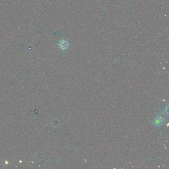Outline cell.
Listing matches in <instances>:
<instances>
[{"label":"cell","instance_id":"cell-2","mask_svg":"<svg viewBox=\"0 0 169 169\" xmlns=\"http://www.w3.org/2000/svg\"><path fill=\"white\" fill-rule=\"evenodd\" d=\"M162 122L163 121L159 117H156L154 120V124L156 125V126H159L162 124Z\"/></svg>","mask_w":169,"mask_h":169},{"label":"cell","instance_id":"cell-1","mask_svg":"<svg viewBox=\"0 0 169 169\" xmlns=\"http://www.w3.org/2000/svg\"><path fill=\"white\" fill-rule=\"evenodd\" d=\"M68 45H68V43L67 42V41L65 40H60L59 43V46L60 48L63 50L67 49V48L68 47Z\"/></svg>","mask_w":169,"mask_h":169},{"label":"cell","instance_id":"cell-3","mask_svg":"<svg viewBox=\"0 0 169 169\" xmlns=\"http://www.w3.org/2000/svg\"><path fill=\"white\" fill-rule=\"evenodd\" d=\"M158 117H159L162 121H163V120H164L165 118V115H164V114H160V115H159V116H158Z\"/></svg>","mask_w":169,"mask_h":169}]
</instances>
